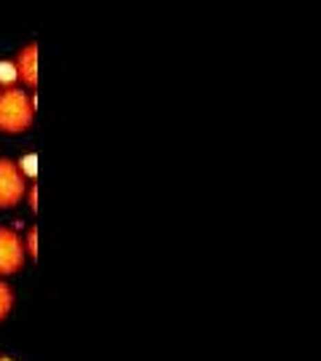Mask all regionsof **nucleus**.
I'll use <instances>...</instances> for the list:
<instances>
[{"label": "nucleus", "instance_id": "f257e3e1", "mask_svg": "<svg viewBox=\"0 0 321 361\" xmlns=\"http://www.w3.org/2000/svg\"><path fill=\"white\" fill-rule=\"evenodd\" d=\"M35 118V97H27L21 89L0 91V131L3 134H24Z\"/></svg>", "mask_w": 321, "mask_h": 361}, {"label": "nucleus", "instance_id": "f03ea898", "mask_svg": "<svg viewBox=\"0 0 321 361\" xmlns=\"http://www.w3.org/2000/svg\"><path fill=\"white\" fill-rule=\"evenodd\" d=\"M27 193V185L14 160L0 158V209H14Z\"/></svg>", "mask_w": 321, "mask_h": 361}, {"label": "nucleus", "instance_id": "7ed1b4c3", "mask_svg": "<svg viewBox=\"0 0 321 361\" xmlns=\"http://www.w3.org/2000/svg\"><path fill=\"white\" fill-rule=\"evenodd\" d=\"M24 268V243L11 228H0V276H14Z\"/></svg>", "mask_w": 321, "mask_h": 361}, {"label": "nucleus", "instance_id": "20e7f679", "mask_svg": "<svg viewBox=\"0 0 321 361\" xmlns=\"http://www.w3.org/2000/svg\"><path fill=\"white\" fill-rule=\"evenodd\" d=\"M14 67H17V75H19L21 83L27 89H35L38 86V46L35 43L24 46L17 62H14Z\"/></svg>", "mask_w": 321, "mask_h": 361}, {"label": "nucleus", "instance_id": "39448f33", "mask_svg": "<svg viewBox=\"0 0 321 361\" xmlns=\"http://www.w3.org/2000/svg\"><path fill=\"white\" fill-rule=\"evenodd\" d=\"M17 80H19V75H17L14 62L0 59V86H3V89H14V83H17Z\"/></svg>", "mask_w": 321, "mask_h": 361}, {"label": "nucleus", "instance_id": "423d86ee", "mask_svg": "<svg viewBox=\"0 0 321 361\" xmlns=\"http://www.w3.org/2000/svg\"><path fill=\"white\" fill-rule=\"evenodd\" d=\"M11 308H14V292H11V286H8V284H3V281H0V321L8 319Z\"/></svg>", "mask_w": 321, "mask_h": 361}, {"label": "nucleus", "instance_id": "0eeeda50", "mask_svg": "<svg viewBox=\"0 0 321 361\" xmlns=\"http://www.w3.org/2000/svg\"><path fill=\"white\" fill-rule=\"evenodd\" d=\"M17 166H19L21 177H30V180H35V177H38V156H35V153L24 156Z\"/></svg>", "mask_w": 321, "mask_h": 361}, {"label": "nucleus", "instance_id": "6e6552de", "mask_svg": "<svg viewBox=\"0 0 321 361\" xmlns=\"http://www.w3.org/2000/svg\"><path fill=\"white\" fill-rule=\"evenodd\" d=\"M24 254H30L33 260L38 257V228H30V230H27V239H24Z\"/></svg>", "mask_w": 321, "mask_h": 361}, {"label": "nucleus", "instance_id": "1a4fd4ad", "mask_svg": "<svg viewBox=\"0 0 321 361\" xmlns=\"http://www.w3.org/2000/svg\"><path fill=\"white\" fill-rule=\"evenodd\" d=\"M24 196H27V201H30V209L35 212V209H38V187H35V185H33V187H27V193H24Z\"/></svg>", "mask_w": 321, "mask_h": 361}, {"label": "nucleus", "instance_id": "9d476101", "mask_svg": "<svg viewBox=\"0 0 321 361\" xmlns=\"http://www.w3.org/2000/svg\"><path fill=\"white\" fill-rule=\"evenodd\" d=\"M0 361H14V359H8V356H3V359H0Z\"/></svg>", "mask_w": 321, "mask_h": 361}]
</instances>
